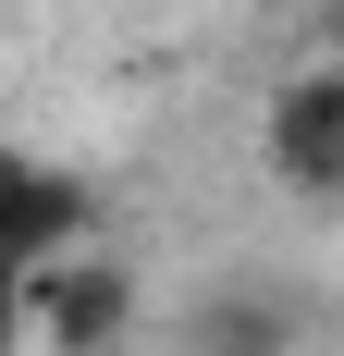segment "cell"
Wrapping results in <instances>:
<instances>
[{
	"instance_id": "6da1fadb",
	"label": "cell",
	"mask_w": 344,
	"mask_h": 356,
	"mask_svg": "<svg viewBox=\"0 0 344 356\" xmlns=\"http://www.w3.org/2000/svg\"><path fill=\"white\" fill-rule=\"evenodd\" d=\"M86 234H99V184L62 172V160H37V147H0V356L25 344L37 283H49Z\"/></svg>"
},
{
	"instance_id": "7a4b0ae2",
	"label": "cell",
	"mask_w": 344,
	"mask_h": 356,
	"mask_svg": "<svg viewBox=\"0 0 344 356\" xmlns=\"http://www.w3.org/2000/svg\"><path fill=\"white\" fill-rule=\"evenodd\" d=\"M271 172L295 197H344V62H308L271 99Z\"/></svg>"
},
{
	"instance_id": "3957f363",
	"label": "cell",
	"mask_w": 344,
	"mask_h": 356,
	"mask_svg": "<svg viewBox=\"0 0 344 356\" xmlns=\"http://www.w3.org/2000/svg\"><path fill=\"white\" fill-rule=\"evenodd\" d=\"M295 344H308V295L271 283V270L185 307V356H295Z\"/></svg>"
},
{
	"instance_id": "277c9868",
	"label": "cell",
	"mask_w": 344,
	"mask_h": 356,
	"mask_svg": "<svg viewBox=\"0 0 344 356\" xmlns=\"http://www.w3.org/2000/svg\"><path fill=\"white\" fill-rule=\"evenodd\" d=\"M37 320H49V344H74V356L123 344V320H136V270H123V258H86V270H49V283H37Z\"/></svg>"
},
{
	"instance_id": "5b68a950",
	"label": "cell",
	"mask_w": 344,
	"mask_h": 356,
	"mask_svg": "<svg viewBox=\"0 0 344 356\" xmlns=\"http://www.w3.org/2000/svg\"><path fill=\"white\" fill-rule=\"evenodd\" d=\"M332 37H344V0H332Z\"/></svg>"
}]
</instances>
